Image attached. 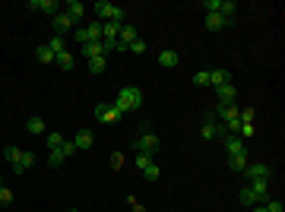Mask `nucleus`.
Segmentation results:
<instances>
[{
  "mask_svg": "<svg viewBox=\"0 0 285 212\" xmlns=\"http://www.w3.org/2000/svg\"><path fill=\"white\" fill-rule=\"evenodd\" d=\"M143 101H146V95H143L140 86H124V89L117 92V98H114V108L127 114V111H140Z\"/></svg>",
  "mask_w": 285,
  "mask_h": 212,
  "instance_id": "nucleus-1",
  "label": "nucleus"
},
{
  "mask_svg": "<svg viewBox=\"0 0 285 212\" xmlns=\"http://www.w3.org/2000/svg\"><path fill=\"white\" fill-rule=\"evenodd\" d=\"M92 10H95V16H98V22H120V25L127 22V10L117 6V3H111V0H98Z\"/></svg>",
  "mask_w": 285,
  "mask_h": 212,
  "instance_id": "nucleus-2",
  "label": "nucleus"
},
{
  "mask_svg": "<svg viewBox=\"0 0 285 212\" xmlns=\"http://www.w3.org/2000/svg\"><path fill=\"white\" fill-rule=\"evenodd\" d=\"M120 117H124V111H117L114 101H111V105L108 101H98V105H95V121L98 124H117Z\"/></svg>",
  "mask_w": 285,
  "mask_h": 212,
  "instance_id": "nucleus-3",
  "label": "nucleus"
},
{
  "mask_svg": "<svg viewBox=\"0 0 285 212\" xmlns=\"http://www.w3.org/2000/svg\"><path fill=\"white\" fill-rule=\"evenodd\" d=\"M159 137H155V133H149V130H143V137H136L133 140V152H146V155H155V152H159Z\"/></svg>",
  "mask_w": 285,
  "mask_h": 212,
  "instance_id": "nucleus-4",
  "label": "nucleus"
},
{
  "mask_svg": "<svg viewBox=\"0 0 285 212\" xmlns=\"http://www.w3.org/2000/svg\"><path fill=\"white\" fill-rule=\"evenodd\" d=\"M244 174H247V181H270L273 168L263 165V162H250V165L244 168Z\"/></svg>",
  "mask_w": 285,
  "mask_h": 212,
  "instance_id": "nucleus-5",
  "label": "nucleus"
},
{
  "mask_svg": "<svg viewBox=\"0 0 285 212\" xmlns=\"http://www.w3.org/2000/svg\"><path fill=\"white\" fill-rule=\"evenodd\" d=\"M140 35H136V25L133 22H124L120 25V32H117V51H127L130 48V41H136Z\"/></svg>",
  "mask_w": 285,
  "mask_h": 212,
  "instance_id": "nucleus-6",
  "label": "nucleus"
},
{
  "mask_svg": "<svg viewBox=\"0 0 285 212\" xmlns=\"http://www.w3.org/2000/svg\"><path fill=\"white\" fill-rule=\"evenodd\" d=\"M200 137L203 140H215V137H228V130H225V124H222V121H206L200 127Z\"/></svg>",
  "mask_w": 285,
  "mask_h": 212,
  "instance_id": "nucleus-7",
  "label": "nucleus"
},
{
  "mask_svg": "<svg viewBox=\"0 0 285 212\" xmlns=\"http://www.w3.org/2000/svg\"><path fill=\"white\" fill-rule=\"evenodd\" d=\"M29 10H38V13H48V16H57V13H60V3H57V0H29Z\"/></svg>",
  "mask_w": 285,
  "mask_h": 212,
  "instance_id": "nucleus-8",
  "label": "nucleus"
},
{
  "mask_svg": "<svg viewBox=\"0 0 285 212\" xmlns=\"http://www.w3.org/2000/svg\"><path fill=\"white\" fill-rule=\"evenodd\" d=\"M80 54L86 57V61H92V57H105L108 48H105V41H89V45L80 48Z\"/></svg>",
  "mask_w": 285,
  "mask_h": 212,
  "instance_id": "nucleus-9",
  "label": "nucleus"
},
{
  "mask_svg": "<svg viewBox=\"0 0 285 212\" xmlns=\"http://www.w3.org/2000/svg\"><path fill=\"white\" fill-rule=\"evenodd\" d=\"M51 25H54V32L60 38H67V32L73 29V22H70V16L67 13H57V16H51Z\"/></svg>",
  "mask_w": 285,
  "mask_h": 212,
  "instance_id": "nucleus-10",
  "label": "nucleus"
},
{
  "mask_svg": "<svg viewBox=\"0 0 285 212\" xmlns=\"http://www.w3.org/2000/svg\"><path fill=\"white\" fill-rule=\"evenodd\" d=\"M215 95H219V105H235L238 89L231 86V82H225V86H215Z\"/></svg>",
  "mask_w": 285,
  "mask_h": 212,
  "instance_id": "nucleus-11",
  "label": "nucleus"
},
{
  "mask_svg": "<svg viewBox=\"0 0 285 212\" xmlns=\"http://www.w3.org/2000/svg\"><path fill=\"white\" fill-rule=\"evenodd\" d=\"M231 19H225L222 13H206V29L209 32H222V29H228Z\"/></svg>",
  "mask_w": 285,
  "mask_h": 212,
  "instance_id": "nucleus-12",
  "label": "nucleus"
},
{
  "mask_svg": "<svg viewBox=\"0 0 285 212\" xmlns=\"http://www.w3.org/2000/svg\"><path fill=\"white\" fill-rule=\"evenodd\" d=\"M92 142H95V133L92 130H80L76 140H73V146H76V152H86V149H92Z\"/></svg>",
  "mask_w": 285,
  "mask_h": 212,
  "instance_id": "nucleus-13",
  "label": "nucleus"
},
{
  "mask_svg": "<svg viewBox=\"0 0 285 212\" xmlns=\"http://www.w3.org/2000/svg\"><path fill=\"white\" fill-rule=\"evenodd\" d=\"M250 193L257 197V203L270 200V181H250Z\"/></svg>",
  "mask_w": 285,
  "mask_h": 212,
  "instance_id": "nucleus-14",
  "label": "nucleus"
},
{
  "mask_svg": "<svg viewBox=\"0 0 285 212\" xmlns=\"http://www.w3.org/2000/svg\"><path fill=\"white\" fill-rule=\"evenodd\" d=\"M241 152H247L244 140H241V137H225V155L231 158V155H241Z\"/></svg>",
  "mask_w": 285,
  "mask_h": 212,
  "instance_id": "nucleus-15",
  "label": "nucleus"
},
{
  "mask_svg": "<svg viewBox=\"0 0 285 212\" xmlns=\"http://www.w3.org/2000/svg\"><path fill=\"white\" fill-rule=\"evenodd\" d=\"M64 13H67V16H70V22L76 25V22H80V19H83V16H86V6L80 3V0H70V3H67V6H64Z\"/></svg>",
  "mask_w": 285,
  "mask_h": 212,
  "instance_id": "nucleus-16",
  "label": "nucleus"
},
{
  "mask_svg": "<svg viewBox=\"0 0 285 212\" xmlns=\"http://www.w3.org/2000/svg\"><path fill=\"white\" fill-rule=\"evenodd\" d=\"M178 64H181V61H178V51L165 48V51H162V54H159V67H165V70H175Z\"/></svg>",
  "mask_w": 285,
  "mask_h": 212,
  "instance_id": "nucleus-17",
  "label": "nucleus"
},
{
  "mask_svg": "<svg viewBox=\"0 0 285 212\" xmlns=\"http://www.w3.org/2000/svg\"><path fill=\"white\" fill-rule=\"evenodd\" d=\"M247 165H250V155H247V152H241V155H231V158H228V168H231L235 174H244Z\"/></svg>",
  "mask_w": 285,
  "mask_h": 212,
  "instance_id": "nucleus-18",
  "label": "nucleus"
},
{
  "mask_svg": "<svg viewBox=\"0 0 285 212\" xmlns=\"http://www.w3.org/2000/svg\"><path fill=\"white\" fill-rule=\"evenodd\" d=\"M32 165H35V155H32V152H22V155H19V158H16V165H13V171H16V174H22V171H25V168H32Z\"/></svg>",
  "mask_w": 285,
  "mask_h": 212,
  "instance_id": "nucleus-19",
  "label": "nucleus"
},
{
  "mask_svg": "<svg viewBox=\"0 0 285 212\" xmlns=\"http://www.w3.org/2000/svg\"><path fill=\"white\" fill-rule=\"evenodd\" d=\"M25 130H29L32 137H41V133H45V121H41V117H29V121H25Z\"/></svg>",
  "mask_w": 285,
  "mask_h": 212,
  "instance_id": "nucleus-20",
  "label": "nucleus"
},
{
  "mask_svg": "<svg viewBox=\"0 0 285 212\" xmlns=\"http://www.w3.org/2000/svg\"><path fill=\"white\" fill-rule=\"evenodd\" d=\"M60 70H73V64H76V57H73V51H64V54H57V61H54Z\"/></svg>",
  "mask_w": 285,
  "mask_h": 212,
  "instance_id": "nucleus-21",
  "label": "nucleus"
},
{
  "mask_svg": "<svg viewBox=\"0 0 285 212\" xmlns=\"http://www.w3.org/2000/svg\"><path fill=\"white\" fill-rule=\"evenodd\" d=\"M48 158H51V168H60V165H64L67 162V155H64V149H48Z\"/></svg>",
  "mask_w": 285,
  "mask_h": 212,
  "instance_id": "nucleus-22",
  "label": "nucleus"
},
{
  "mask_svg": "<svg viewBox=\"0 0 285 212\" xmlns=\"http://www.w3.org/2000/svg\"><path fill=\"white\" fill-rule=\"evenodd\" d=\"M35 57H38L41 64H54V61H57V57H54V51H51L48 45H41V48L35 51Z\"/></svg>",
  "mask_w": 285,
  "mask_h": 212,
  "instance_id": "nucleus-23",
  "label": "nucleus"
},
{
  "mask_svg": "<svg viewBox=\"0 0 285 212\" xmlns=\"http://www.w3.org/2000/svg\"><path fill=\"white\" fill-rule=\"evenodd\" d=\"M228 82V70H212L209 73V86H225Z\"/></svg>",
  "mask_w": 285,
  "mask_h": 212,
  "instance_id": "nucleus-24",
  "label": "nucleus"
},
{
  "mask_svg": "<svg viewBox=\"0 0 285 212\" xmlns=\"http://www.w3.org/2000/svg\"><path fill=\"white\" fill-rule=\"evenodd\" d=\"M86 35H89V41H101V22L98 19L89 22V25H86Z\"/></svg>",
  "mask_w": 285,
  "mask_h": 212,
  "instance_id": "nucleus-25",
  "label": "nucleus"
},
{
  "mask_svg": "<svg viewBox=\"0 0 285 212\" xmlns=\"http://www.w3.org/2000/svg\"><path fill=\"white\" fill-rule=\"evenodd\" d=\"M48 48L54 51V57H57V54H64V51H67V38H60V35H54V38L48 41Z\"/></svg>",
  "mask_w": 285,
  "mask_h": 212,
  "instance_id": "nucleus-26",
  "label": "nucleus"
},
{
  "mask_svg": "<svg viewBox=\"0 0 285 212\" xmlns=\"http://www.w3.org/2000/svg\"><path fill=\"white\" fill-rule=\"evenodd\" d=\"M89 73H92V76L105 73V57H92V61H89Z\"/></svg>",
  "mask_w": 285,
  "mask_h": 212,
  "instance_id": "nucleus-27",
  "label": "nucleus"
},
{
  "mask_svg": "<svg viewBox=\"0 0 285 212\" xmlns=\"http://www.w3.org/2000/svg\"><path fill=\"white\" fill-rule=\"evenodd\" d=\"M238 200L244 203V206H257V197L250 193V187H244V190H241V193H238Z\"/></svg>",
  "mask_w": 285,
  "mask_h": 212,
  "instance_id": "nucleus-28",
  "label": "nucleus"
},
{
  "mask_svg": "<svg viewBox=\"0 0 285 212\" xmlns=\"http://www.w3.org/2000/svg\"><path fill=\"white\" fill-rule=\"evenodd\" d=\"M235 10H238L235 0H222V16H225V19H231V16H235Z\"/></svg>",
  "mask_w": 285,
  "mask_h": 212,
  "instance_id": "nucleus-29",
  "label": "nucleus"
},
{
  "mask_svg": "<svg viewBox=\"0 0 285 212\" xmlns=\"http://www.w3.org/2000/svg\"><path fill=\"white\" fill-rule=\"evenodd\" d=\"M149 165H152V155H146V152H136V168H140V171H146Z\"/></svg>",
  "mask_w": 285,
  "mask_h": 212,
  "instance_id": "nucleus-30",
  "label": "nucleus"
},
{
  "mask_svg": "<svg viewBox=\"0 0 285 212\" xmlns=\"http://www.w3.org/2000/svg\"><path fill=\"white\" fill-rule=\"evenodd\" d=\"M19 155H22V149H16V146L3 149V158H6V162H13V165H16V158H19Z\"/></svg>",
  "mask_w": 285,
  "mask_h": 212,
  "instance_id": "nucleus-31",
  "label": "nucleus"
},
{
  "mask_svg": "<svg viewBox=\"0 0 285 212\" xmlns=\"http://www.w3.org/2000/svg\"><path fill=\"white\" fill-rule=\"evenodd\" d=\"M143 177H146V181H149V184H155V181H159V177H162V171H159V168H155V165H149V168H146V171H143Z\"/></svg>",
  "mask_w": 285,
  "mask_h": 212,
  "instance_id": "nucleus-32",
  "label": "nucleus"
},
{
  "mask_svg": "<svg viewBox=\"0 0 285 212\" xmlns=\"http://www.w3.org/2000/svg\"><path fill=\"white\" fill-rule=\"evenodd\" d=\"M10 203H13V190L0 184V206H10Z\"/></svg>",
  "mask_w": 285,
  "mask_h": 212,
  "instance_id": "nucleus-33",
  "label": "nucleus"
},
{
  "mask_svg": "<svg viewBox=\"0 0 285 212\" xmlns=\"http://www.w3.org/2000/svg\"><path fill=\"white\" fill-rule=\"evenodd\" d=\"M203 10L206 13H222V0H203Z\"/></svg>",
  "mask_w": 285,
  "mask_h": 212,
  "instance_id": "nucleus-34",
  "label": "nucleus"
},
{
  "mask_svg": "<svg viewBox=\"0 0 285 212\" xmlns=\"http://www.w3.org/2000/svg\"><path fill=\"white\" fill-rule=\"evenodd\" d=\"M64 146V137L60 133H48V149H60Z\"/></svg>",
  "mask_w": 285,
  "mask_h": 212,
  "instance_id": "nucleus-35",
  "label": "nucleus"
},
{
  "mask_svg": "<svg viewBox=\"0 0 285 212\" xmlns=\"http://www.w3.org/2000/svg\"><path fill=\"white\" fill-rule=\"evenodd\" d=\"M193 86H209V73H206V70L193 73Z\"/></svg>",
  "mask_w": 285,
  "mask_h": 212,
  "instance_id": "nucleus-36",
  "label": "nucleus"
},
{
  "mask_svg": "<svg viewBox=\"0 0 285 212\" xmlns=\"http://www.w3.org/2000/svg\"><path fill=\"white\" fill-rule=\"evenodd\" d=\"M60 149H64V155H67V158H73V155H76V146H73V140H64V146H60Z\"/></svg>",
  "mask_w": 285,
  "mask_h": 212,
  "instance_id": "nucleus-37",
  "label": "nucleus"
},
{
  "mask_svg": "<svg viewBox=\"0 0 285 212\" xmlns=\"http://www.w3.org/2000/svg\"><path fill=\"white\" fill-rule=\"evenodd\" d=\"M73 38H76V45H80V48H83V45H89V35H86V29H76V35H73Z\"/></svg>",
  "mask_w": 285,
  "mask_h": 212,
  "instance_id": "nucleus-38",
  "label": "nucleus"
},
{
  "mask_svg": "<svg viewBox=\"0 0 285 212\" xmlns=\"http://www.w3.org/2000/svg\"><path fill=\"white\" fill-rule=\"evenodd\" d=\"M130 51H133V54H143V51H146V41H143V38L130 41Z\"/></svg>",
  "mask_w": 285,
  "mask_h": 212,
  "instance_id": "nucleus-39",
  "label": "nucleus"
},
{
  "mask_svg": "<svg viewBox=\"0 0 285 212\" xmlns=\"http://www.w3.org/2000/svg\"><path fill=\"white\" fill-rule=\"evenodd\" d=\"M241 140H244V137H254V124H241Z\"/></svg>",
  "mask_w": 285,
  "mask_h": 212,
  "instance_id": "nucleus-40",
  "label": "nucleus"
},
{
  "mask_svg": "<svg viewBox=\"0 0 285 212\" xmlns=\"http://www.w3.org/2000/svg\"><path fill=\"white\" fill-rule=\"evenodd\" d=\"M120 165H124V155H120V152H114V155H111V168H114V171H117Z\"/></svg>",
  "mask_w": 285,
  "mask_h": 212,
  "instance_id": "nucleus-41",
  "label": "nucleus"
},
{
  "mask_svg": "<svg viewBox=\"0 0 285 212\" xmlns=\"http://www.w3.org/2000/svg\"><path fill=\"white\" fill-rule=\"evenodd\" d=\"M250 212H266V203H257V206H250Z\"/></svg>",
  "mask_w": 285,
  "mask_h": 212,
  "instance_id": "nucleus-42",
  "label": "nucleus"
},
{
  "mask_svg": "<svg viewBox=\"0 0 285 212\" xmlns=\"http://www.w3.org/2000/svg\"><path fill=\"white\" fill-rule=\"evenodd\" d=\"M70 212H76V209H70Z\"/></svg>",
  "mask_w": 285,
  "mask_h": 212,
  "instance_id": "nucleus-43",
  "label": "nucleus"
}]
</instances>
